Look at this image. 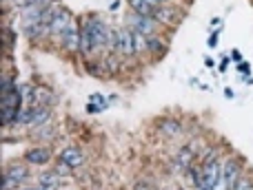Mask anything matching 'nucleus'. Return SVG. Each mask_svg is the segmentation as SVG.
<instances>
[{
  "label": "nucleus",
  "instance_id": "f257e3e1",
  "mask_svg": "<svg viewBox=\"0 0 253 190\" xmlns=\"http://www.w3.org/2000/svg\"><path fill=\"white\" fill-rule=\"evenodd\" d=\"M126 27L133 31H140L147 38H151V35H156L160 31V25L151 16H140V13H133V11L126 13Z\"/></svg>",
  "mask_w": 253,
  "mask_h": 190
},
{
  "label": "nucleus",
  "instance_id": "f03ea898",
  "mask_svg": "<svg viewBox=\"0 0 253 190\" xmlns=\"http://www.w3.org/2000/svg\"><path fill=\"white\" fill-rule=\"evenodd\" d=\"M60 47H62V51L69 53V56L80 53V47H83V38H80V20H76L74 25L60 35Z\"/></svg>",
  "mask_w": 253,
  "mask_h": 190
},
{
  "label": "nucleus",
  "instance_id": "7ed1b4c3",
  "mask_svg": "<svg viewBox=\"0 0 253 190\" xmlns=\"http://www.w3.org/2000/svg\"><path fill=\"white\" fill-rule=\"evenodd\" d=\"M116 53L123 58H133L135 56V44H133V33L129 27H120L116 29Z\"/></svg>",
  "mask_w": 253,
  "mask_h": 190
},
{
  "label": "nucleus",
  "instance_id": "20e7f679",
  "mask_svg": "<svg viewBox=\"0 0 253 190\" xmlns=\"http://www.w3.org/2000/svg\"><path fill=\"white\" fill-rule=\"evenodd\" d=\"M74 22H76V16L67 7H62L60 11L53 16V20L49 22V35H53V38H60V35L65 33V31L69 29Z\"/></svg>",
  "mask_w": 253,
  "mask_h": 190
},
{
  "label": "nucleus",
  "instance_id": "39448f33",
  "mask_svg": "<svg viewBox=\"0 0 253 190\" xmlns=\"http://www.w3.org/2000/svg\"><path fill=\"white\" fill-rule=\"evenodd\" d=\"M180 18H182V11L175 4H160L153 13V20L160 27H175L180 22Z\"/></svg>",
  "mask_w": 253,
  "mask_h": 190
},
{
  "label": "nucleus",
  "instance_id": "423d86ee",
  "mask_svg": "<svg viewBox=\"0 0 253 190\" xmlns=\"http://www.w3.org/2000/svg\"><path fill=\"white\" fill-rule=\"evenodd\" d=\"M22 159L29 166H47L51 161V148H47V144H38V146H31L25 151Z\"/></svg>",
  "mask_w": 253,
  "mask_h": 190
},
{
  "label": "nucleus",
  "instance_id": "0eeeda50",
  "mask_svg": "<svg viewBox=\"0 0 253 190\" xmlns=\"http://www.w3.org/2000/svg\"><path fill=\"white\" fill-rule=\"evenodd\" d=\"M222 175H224V179H227V184H229V190H231L238 184V179L245 175L242 161L238 159V157H227V159H222Z\"/></svg>",
  "mask_w": 253,
  "mask_h": 190
},
{
  "label": "nucleus",
  "instance_id": "6e6552de",
  "mask_svg": "<svg viewBox=\"0 0 253 190\" xmlns=\"http://www.w3.org/2000/svg\"><path fill=\"white\" fill-rule=\"evenodd\" d=\"M156 128H158V133H160L162 137H167V139L180 137V135L184 133V126L180 124L175 117H160V120L156 122Z\"/></svg>",
  "mask_w": 253,
  "mask_h": 190
},
{
  "label": "nucleus",
  "instance_id": "1a4fd4ad",
  "mask_svg": "<svg viewBox=\"0 0 253 190\" xmlns=\"http://www.w3.org/2000/svg\"><path fill=\"white\" fill-rule=\"evenodd\" d=\"M58 159L65 161V164L71 166L74 170H78L80 166L84 164V153L80 146H65L60 153H58Z\"/></svg>",
  "mask_w": 253,
  "mask_h": 190
},
{
  "label": "nucleus",
  "instance_id": "9d476101",
  "mask_svg": "<svg viewBox=\"0 0 253 190\" xmlns=\"http://www.w3.org/2000/svg\"><path fill=\"white\" fill-rule=\"evenodd\" d=\"M220 175H222V159H215V161H209V164L200 166V184L213 186ZM200 184H198V186H200Z\"/></svg>",
  "mask_w": 253,
  "mask_h": 190
},
{
  "label": "nucleus",
  "instance_id": "9b49d317",
  "mask_svg": "<svg viewBox=\"0 0 253 190\" xmlns=\"http://www.w3.org/2000/svg\"><path fill=\"white\" fill-rule=\"evenodd\" d=\"M27 161H22V164H9L7 170H4V177L13 179L16 184H25L27 179H29V166H25Z\"/></svg>",
  "mask_w": 253,
  "mask_h": 190
},
{
  "label": "nucleus",
  "instance_id": "f8f14e48",
  "mask_svg": "<svg viewBox=\"0 0 253 190\" xmlns=\"http://www.w3.org/2000/svg\"><path fill=\"white\" fill-rule=\"evenodd\" d=\"M129 2V11L133 13H140V16H151L156 13V9L160 7L158 2H153V0H126Z\"/></svg>",
  "mask_w": 253,
  "mask_h": 190
},
{
  "label": "nucleus",
  "instance_id": "ddd939ff",
  "mask_svg": "<svg viewBox=\"0 0 253 190\" xmlns=\"http://www.w3.org/2000/svg\"><path fill=\"white\" fill-rule=\"evenodd\" d=\"M196 157L198 155L191 151V146H189V144L184 148H180V153L175 155V164H173L175 170H187L189 166H193V159H196Z\"/></svg>",
  "mask_w": 253,
  "mask_h": 190
},
{
  "label": "nucleus",
  "instance_id": "4468645a",
  "mask_svg": "<svg viewBox=\"0 0 253 190\" xmlns=\"http://www.w3.org/2000/svg\"><path fill=\"white\" fill-rule=\"evenodd\" d=\"M60 182H62V175L56 173V168L51 170H42L38 175V184L40 186H53V188H60Z\"/></svg>",
  "mask_w": 253,
  "mask_h": 190
},
{
  "label": "nucleus",
  "instance_id": "2eb2a0df",
  "mask_svg": "<svg viewBox=\"0 0 253 190\" xmlns=\"http://www.w3.org/2000/svg\"><path fill=\"white\" fill-rule=\"evenodd\" d=\"M51 120V108L49 106H34V120H31V128H38V126L49 124Z\"/></svg>",
  "mask_w": 253,
  "mask_h": 190
},
{
  "label": "nucleus",
  "instance_id": "dca6fc26",
  "mask_svg": "<svg viewBox=\"0 0 253 190\" xmlns=\"http://www.w3.org/2000/svg\"><path fill=\"white\" fill-rule=\"evenodd\" d=\"M53 102H56V97L51 95V91H47V89H34L31 106H51Z\"/></svg>",
  "mask_w": 253,
  "mask_h": 190
},
{
  "label": "nucleus",
  "instance_id": "f3484780",
  "mask_svg": "<svg viewBox=\"0 0 253 190\" xmlns=\"http://www.w3.org/2000/svg\"><path fill=\"white\" fill-rule=\"evenodd\" d=\"M53 137H56V130H53L49 124L38 126V128H34V130H31V139H36V142H42V144H47V142H51Z\"/></svg>",
  "mask_w": 253,
  "mask_h": 190
},
{
  "label": "nucleus",
  "instance_id": "a211bd4d",
  "mask_svg": "<svg viewBox=\"0 0 253 190\" xmlns=\"http://www.w3.org/2000/svg\"><path fill=\"white\" fill-rule=\"evenodd\" d=\"M167 49H169V44H167V40L162 38L160 33H156V35H151V38H149V53L160 56V53H165Z\"/></svg>",
  "mask_w": 253,
  "mask_h": 190
},
{
  "label": "nucleus",
  "instance_id": "6ab92c4d",
  "mask_svg": "<svg viewBox=\"0 0 253 190\" xmlns=\"http://www.w3.org/2000/svg\"><path fill=\"white\" fill-rule=\"evenodd\" d=\"M31 120H34V106H27V108H20L16 115V124L18 126H31Z\"/></svg>",
  "mask_w": 253,
  "mask_h": 190
},
{
  "label": "nucleus",
  "instance_id": "aec40b11",
  "mask_svg": "<svg viewBox=\"0 0 253 190\" xmlns=\"http://www.w3.org/2000/svg\"><path fill=\"white\" fill-rule=\"evenodd\" d=\"M200 159H202V164H209V161L220 159V148H218V146H209V148H205V151L200 153Z\"/></svg>",
  "mask_w": 253,
  "mask_h": 190
},
{
  "label": "nucleus",
  "instance_id": "412c9836",
  "mask_svg": "<svg viewBox=\"0 0 253 190\" xmlns=\"http://www.w3.org/2000/svg\"><path fill=\"white\" fill-rule=\"evenodd\" d=\"M16 91H18V95H20L22 102H25V104H31V99H34V87H31V84H20Z\"/></svg>",
  "mask_w": 253,
  "mask_h": 190
},
{
  "label": "nucleus",
  "instance_id": "4be33fe9",
  "mask_svg": "<svg viewBox=\"0 0 253 190\" xmlns=\"http://www.w3.org/2000/svg\"><path fill=\"white\" fill-rule=\"evenodd\" d=\"M251 186H253V179L249 177V175H242V177L238 179V184L231 190H249Z\"/></svg>",
  "mask_w": 253,
  "mask_h": 190
},
{
  "label": "nucleus",
  "instance_id": "5701e85b",
  "mask_svg": "<svg viewBox=\"0 0 253 190\" xmlns=\"http://www.w3.org/2000/svg\"><path fill=\"white\" fill-rule=\"evenodd\" d=\"M53 168H56V173H60L62 177H69V175L74 173V168H71V166H67L65 161H60V159L56 161V166H53Z\"/></svg>",
  "mask_w": 253,
  "mask_h": 190
},
{
  "label": "nucleus",
  "instance_id": "b1692460",
  "mask_svg": "<svg viewBox=\"0 0 253 190\" xmlns=\"http://www.w3.org/2000/svg\"><path fill=\"white\" fill-rule=\"evenodd\" d=\"M89 102H91V104H98V106H100L102 111H105V108H107V102H105V99H102V95H100V93H93L91 97H89Z\"/></svg>",
  "mask_w": 253,
  "mask_h": 190
},
{
  "label": "nucleus",
  "instance_id": "393cba45",
  "mask_svg": "<svg viewBox=\"0 0 253 190\" xmlns=\"http://www.w3.org/2000/svg\"><path fill=\"white\" fill-rule=\"evenodd\" d=\"M218 31H213V33H211V38H209V47L211 49H215V47H218Z\"/></svg>",
  "mask_w": 253,
  "mask_h": 190
},
{
  "label": "nucleus",
  "instance_id": "a878e982",
  "mask_svg": "<svg viewBox=\"0 0 253 190\" xmlns=\"http://www.w3.org/2000/svg\"><path fill=\"white\" fill-rule=\"evenodd\" d=\"M238 69H240V73L245 75V78H249V64H247V62H240V64H238Z\"/></svg>",
  "mask_w": 253,
  "mask_h": 190
},
{
  "label": "nucleus",
  "instance_id": "bb28decb",
  "mask_svg": "<svg viewBox=\"0 0 253 190\" xmlns=\"http://www.w3.org/2000/svg\"><path fill=\"white\" fill-rule=\"evenodd\" d=\"M231 60H233V62H238V64L242 62V53L238 51V49H236V51H231Z\"/></svg>",
  "mask_w": 253,
  "mask_h": 190
},
{
  "label": "nucleus",
  "instance_id": "cd10ccee",
  "mask_svg": "<svg viewBox=\"0 0 253 190\" xmlns=\"http://www.w3.org/2000/svg\"><path fill=\"white\" fill-rule=\"evenodd\" d=\"M229 62H231V60H229V58H227V56H224V58H222V62H220V66H218V69H220V73H222V71H227Z\"/></svg>",
  "mask_w": 253,
  "mask_h": 190
},
{
  "label": "nucleus",
  "instance_id": "c85d7f7f",
  "mask_svg": "<svg viewBox=\"0 0 253 190\" xmlns=\"http://www.w3.org/2000/svg\"><path fill=\"white\" fill-rule=\"evenodd\" d=\"M133 190H156L153 186H149V184H135Z\"/></svg>",
  "mask_w": 253,
  "mask_h": 190
},
{
  "label": "nucleus",
  "instance_id": "c756f323",
  "mask_svg": "<svg viewBox=\"0 0 253 190\" xmlns=\"http://www.w3.org/2000/svg\"><path fill=\"white\" fill-rule=\"evenodd\" d=\"M87 111H89V113H100L102 108H100V106H93V104L89 102V104H87Z\"/></svg>",
  "mask_w": 253,
  "mask_h": 190
},
{
  "label": "nucleus",
  "instance_id": "7c9ffc66",
  "mask_svg": "<svg viewBox=\"0 0 253 190\" xmlns=\"http://www.w3.org/2000/svg\"><path fill=\"white\" fill-rule=\"evenodd\" d=\"M205 64L207 66H215V60H213V58H205Z\"/></svg>",
  "mask_w": 253,
  "mask_h": 190
},
{
  "label": "nucleus",
  "instance_id": "2f4dec72",
  "mask_svg": "<svg viewBox=\"0 0 253 190\" xmlns=\"http://www.w3.org/2000/svg\"><path fill=\"white\" fill-rule=\"evenodd\" d=\"M224 95H227V97H229V99H233V97H236V95H233V91H231V89H229V87H227V89H224Z\"/></svg>",
  "mask_w": 253,
  "mask_h": 190
},
{
  "label": "nucleus",
  "instance_id": "473e14b6",
  "mask_svg": "<svg viewBox=\"0 0 253 190\" xmlns=\"http://www.w3.org/2000/svg\"><path fill=\"white\" fill-rule=\"evenodd\" d=\"M196 190H213V186H207V184H200V186H196Z\"/></svg>",
  "mask_w": 253,
  "mask_h": 190
},
{
  "label": "nucleus",
  "instance_id": "72a5a7b5",
  "mask_svg": "<svg viewBox=\"0 0 253 190\" xmlns=\"http://www.w3.org/2000/svg\"><path fill=\"white\" fill-rule=\"evenodd\" d=\"M153 2H158V4H173L175 0H153Z\"/></svg>",
  "mask_w": 253,
  "mask_h": 190
},
{
  "label": "nucleus",
  "instance_id": "f704fd0d",
  "mask_svg": "<svg viewBox=\"0 0 253 190\" xmlns=\"http://www.w3.org/2000/svg\"><path fill=\"white\" fill-rule=\"evenodd\" d=\"M118 7H120V2H118V0H116V2H111V7H109V9H111V11H116V9H118Z\"/></svg>",
  "mask_w": 253,
  "mask_h": 190
},
{
  "label": "nucleus",
  "instance_id": "c9c22d12",
  "mask_svg": "<svg viewBox=\"0 0 253 190\" xmlns=\"http://www.w3.org/2000/svg\"><path fill=\"white\" fill-rule=\"evenodd\" d=\"M20 190H40V188L38 186H22Z\"/></svg>",
  "mask_w": 253,
  "mask_h": 190
},
{
  "label": "nucleus",
  "instance_id": "e433bc0d",
  "mask_svg": "<svg viewBox=\"0 0 253 190\" xmlns=\"http://www.w3.org/2000/svg\"><path fill=\"white\" fill-rule=\"evenodd\" d=\"M162 190H171V188H162Z\"/></svg>",
  "mask_w": 253,
  "mask_h": 190
},
{
  "label": "nucleus",
  "instance_id": "4c0bfd02",
  "mask_svg": "<svg viewBox=\"0 0 253 190\" xmlns=\"http://www.w3.org/2000/svg\"><path fill=\"white\" fill-rule=\"evenodd\" d=\"M249 190H253V186H251V188H249Z\"/></svg>",
  "mask_w": 253,
  "mask_h": 190
}]
</instances>
